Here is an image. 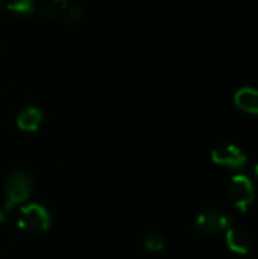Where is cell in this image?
<instances>
[{
	"label": "cell",
	"mask_w": 258,
	"mask_h": 259,
	"mask_svg": "<svg viewBox=\"0 0 258 259\" xmlns=\"http://www.w3.org/2000/svg\"><path fill=\"white\" fill-rule=\"evenodd\" d=\"M228 199L237 211L246 212L255 200V188L252 181L243 173L233 176L228 185Z\"/></svg>",
	"instance_id": "1"
},
{
	"label": "cell",
	"mask_w": 258,
	"mask_h": 259,
	"mask_svg": "<svg viewBox=\"0 0 258 259\" xmlns=\"http://www.w3.org/2000/svg\"><path fill=\"white\" fill-rule=\"evenodd\" d=\"M17 225L26 232L38 234L49 228L50 225V215L47 209L41 205L32 203L24 208H21L17 214Z\"/></svg>",
	"instance_id": "2"
},
{
	"label": "cell",
	"mask_w": 258,
	"mask_h": 259,
	"mask_svg": "<svg viewBox=\"0 0 258 259\" xmlns=\"http://www.w3.org/2000/svg\"><path fill=\"white\" fill-rule=\"evenodd\" d=\"M230 225H231V219L216 208L204 209L196 217V231L204 237L217 235L225 229H228Z\"/></svg>",
	"instance_id": "3"
},
{
	"label": "cell",
	"mask_w": 258,
	"mask_h": 259,
	"mask_svg": "<svg viewBox=\"0 0 258 259\" xmlns=\"http://www.w3.org/2000/svg\"><path fill=\"white\" fill-rule=\"evenodd\" d=\"M32 191H33V181L29 175L23 171L12 173L5 182V194L8 199L6 202L11 203L12 206L27 200Z\"/></svg>",
	"instance_id": "4"
},
{
	"label": "cell",
	"mask_w": 258,
	"mask_h": 259,
	"mask_svg": "<svg viewBox=\"0 0 258 259\" xmlns=\"http://www.w3.org/2000/svg\"><path fill=\"white\" fill-rule=\"evenodd\" d=\"M211 159L214 164L233 170H242L248 164V156L243 153V150L234 144H222L217 146L211 152Z\"/></svg>",
	"instance_id": "5"
},
{
	"label": "cell",
	"mask_w": 258,
	"mask_h": 259,
	"mask_svg": "<svg viewBox=\"0 0 258 259\" xmlns=\"http://www.w3.org/2000/svg\"><path fill=\"white\" fill-rule=\"evenodd\" d=\"M225 241L228 249L237 255H246L252 247L251 235L245 229H239V228L228 229L225 235Z\"/></svg>",
	"instance_id": "6"
},
{
	"label": "cell",
	"mask_w": 258,
	"mask_h": 259,
	"mask_svg": "<svg viewBox=\"0 0 258 259\" xmlns=\"http://www.w3.org/2000/svg\"><path fill=\"white\" fill-rule=\"evenodd\" d=\"M234 103L240 111L258 115V90L249 87L240 88L234 96Z\"/></svg>",
	"instance_id": "7"
},
{
	"label": "cell",
	"mask_w": 258,
	"mask_h": 259,
	"mask_svg": "<svg viewBox=\"0 0 258 259\" xmlns=\"http://www.w3.org/2000/svg\"><path fill=\"white\" fill-rule=\"evenodd\" d=\"M43 121V112L38 108H26L17 117V126L24 132H33L40 127Z\"/></svg>",
	"instance_id": "8"
},
{
	"label": "cell",
	"mask_w": 258,
	"mask_h": 259,
	"mask_svg": "<svg viewBox=\"0 0 258 259\" xmlns=\"http://www.w3.org/2000/svg\"><path fill=\"white\" fill-rule=\"evenodd\" d=\"M59 15L61 18L68 23V24H76L81 21L82 18V11L78 5H73V3H61V9H59Z\"/></svg>",
	"instance_id": "9"
},
{
	"label": "cell",
	"mask_w": 258,
	"mask_h": 259,
	"mask_svg": "<svg viewBox=\"0 0 258 259\" xmlns=\"http://www.w3.org/2000/svg\"><path fill=\"white\" fill-rule=\"evenodd\" d=\"M35 8H36L35 0H9L6 3V9L18 15H29L35 11Z\"/></svg>",
	"instance_id": "10"
},
{
	"label": "cell",
	"mask_w": 258,
	"mask_h": 259,
	"mask_svg": "<svg viewBox=\"0 0 258 259\" xmlns=\"http://www.w3.org/2000/svg\"><path fill=\"white\" fill-rule=\"evenodd\" d=\"M59 9H61V2H58V0H44L38 6L40 15L43 18H46V20L58 17L59 15Z\"/></svg>",
	"instance_id": "11"
},
{
	"label": "cell",
	"mask_w": 258,
	"mask_h": 259,
	"mask_svg": "<svg viewBox=\"0 0 258 259\" xmlns=\"http://www.w3.org/2000/svg\"><path fill=\"white\" fill-rule=\"evenodd\" d=\"M144 246L149 252H161L166 247V240L161 234L158 232H152L146 237L144 240Z\"/></svg>",
	"instance_id": "12"
},
{
	"label": "cell",
	"mask_w": 258,
	"mask_h": 259,
	"mask_svg": "<svg viewBox=\"0 0 258 259\" xmlns=\"http://www.w3.org/2000/svg\"><path fill=\"white\" fill-rule=\"evenodd\" d=\"M11 211H12V205L5 202L0 205V223H5L9 217H11Z\"/></svg>",
	"instance_id": "13"
},
{
	"label": "cell",
	"mask_w": 258,
	"mask_h": 259,
	"mask_svg": "<svg viewBox=\"0 0 258 259\" xmlns=\"http://www.w3.org/2000/svg\"><path fill=\"white\" fill-rule=\"evenodd\" d=\"M5 8H6V3H5L3 0H0V14L3 12V9H5Z\"/></svg>",
	"instance_id": "14"
},
{
	"label": "cell",
	"mask_w": 258,
	"mask_h": 259,
	"mask_svg": "<svg viewBox=\"0 0 258 259\" xmlns=\"http://www.w3.org/2000/svg\"><path fill=\"white\" fill-rule=\"evenodd\" d=\"M254 173H255V176H257V178H258V164H257V165H255V168H254Z\"/></svg>",
	"instance_id": "15"
},
{
	"label": "cell",
	"mask_w": 258,
	"mask_h": 259,
	"mask_svg": "<svg viewBox=\"0 0 258 259\" xmlns=\"http://www.w3.org/2000/svg\"><path fill=\"white\" fill-rule=\"evenodd\" d=\"M58 2H61V3H65V2H68V0H58Z\"/></svg>",
	"instance_id": "16"
}]
</instances>
